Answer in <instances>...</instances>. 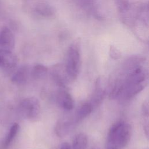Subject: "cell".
<instances>
[{"mask_svg": "<svg viewBox=\"0 0 149 149\" xmlns=\"http://www.w3.org/2000/svg\"><path fill=\"white\" fill-rule=\"evenodd\" d=\"M144 60L140 56L130 58L123 66V73L120 78L123 81V94L131 98L141 91L147 85L148 74L144 66Z\"/></svg>", "mask_w": 149, "mask_h": 149, "instance_id": "cell-1", "label": "cell"}, {"mask_svg": "<svg viewBox=\"0 0 149 149\" xmlns=\"http://www.w3.org/2000/svg\"><path fill=\"white\" fill-rule=\"evenodd\" d=\"M132 135V127L128 123L119 122L110 129L107 145H111L118 149L124 148L129 143Z\"/></svg>", "mask_w": 149, "mask_h": 149, "instance_id": "cell-2", "label": "cell"}, {"mask_svg": "<svg viewBox=\"0 0 149 149\" xmlns=\"http://www.w3.org/2000/svg\"><path fill=\"white\" fill-rule=\"evenodd\" d=\"M81 62L80 44L79 41H75L68 48L64 66L69 80H74L77 77Z\"/></svg>", "mask_w": 149, "mask_h": 149, "instance_id": "cell-3", "label": "cell"}, {"mask_svg": "<svg viewBox=\"0 0 149 149\" xmlns=\"http://www.w3.org/2000/svg\"><path fill=\"white\" fill-rule=\"evenodd\" d=\"M20 116L30 122H36L40 117L41 105L35 97H28L22 100L17 107Z\"/></svg>", "mask_w": 149, "mask_h": 149, "instance_id": "cell-4", "label": "cell"}, {"mask_svg": "<svg viewBox=\"0 0 149 149\" xmlns=\"http://www.w3.org/2000/svg\"><path fill=\"white\" fill-rule=\"evenodd\" d=\"M107 86V81L104 77H99L97 79L94 91L90 102L93 108L101 104L106 94Z\"/></svg>", "mask_w": 149, "mask_h": 149, "instance_id": "cell-5", "label": "cell"}, {"mask_svg": "<svg viewBox=\"0 0 149 149\" xmlns=\"http://www.w3.org/2000/svg\"><path fill=\"white\" fill-rule=\"evenodd\" d=\"M17 58L12 51L0 49V68L6 71L13 70L17 65Z\"/></svg>", "mask_w": 149, "mask_h": 149, "instance_id": "cell-6", "label": "cell"}, {"mask_svg": "<svg viewBox=\"0 0 149 149\" xmlns=\"http://www.w3.org/2000/svg\"><path fill=\"white\" fill-rule=\"evenodd\" d=\"M15 44V36L7 27H3L0 31V49L12 51Z\"/></svg>", "mask_w": 149, "mask_h": 149, "instance_id": "cell-7", "label": "cell"}, {"mask_svg": "<svg viewBox=\"0 0 149 149\" xmlns=\"http://www.w3.org/2000/svg\"><path fill=\"white\" fill-rule=\"evenodd\" d=\"M31 68L28 65H23L18 68L12 76L11 81L17 86L25 84L31 77Z\"/></svg>", "mask_w": 149, "mask_h": 149, "instance_id": "cell-8", "label": "cell"}, {"mask_svg": "<svg viewBox=\"0 0 149 149\" xmlns=\"http://www.w3.org/2000/svg\"><path fill=\"white\" fill-rule=\"evenodd\" d=\"M56 99L59 105L65 110L70 111L74 107V100L72 95L64 88H61L57 92Z\"/></svg>", "mask_w": 149, "mask_h": 149, "instance_id": "cell-9", "label": "cell"}, {"mask_svg": "<svg viewBox=\"0 0 149 149\" xmlns=\"http://www.w3.org/2000/svg\"><path fill=\"white\" fill-rule=\"evenodd\" d=\"M51 74L55 83L62 87H64L69 80L65 71V67H62L61 65H55L52 69Z\"/></svg>", "mask_w": 149, "mask_h": 149, "instance_id": "cell-10", "label": "cell"}, {"mask_svg": "<svg viewBox=\"0 0 149 149\" xmlns=\"http://www.w3.org/2000/svg\"><path fill=\"white\" fill-rule=\"evenodd\" d=\"M34 12L38 15L44 17H51L55 13L54 8L45 1L37 2L34 7Z\"/></svg>", "mask_w": 149, "mask_h": 149, "instance_id": "cell-11", "label": "cell"}, {"mask_svg": "<svg viewBox=\"0 0 149 149\" xmlns=\"http://www.w3.org/2000/svg\"><path fill=\"white\" fill-rule=\"evenodd\" d=\"M74 120L61 119L57 122L55 127V132L59 137H63L68 134L73 129L75 124Z\"/></svg>", "mask_w": 149, "mask_h": 149, "instance_id": "cell-12", "label": "cell"}, {"mask_svg": "<svg viewBox=\"0 0 149 149\" xmlns=\"http://www.w3.org/2000/svg\"><path fill=\"white\" fill-rule=\"evenodd\" d=\"M117 8L120 13L123 15L124 19L129 16L132 13L135 6L130 0H115Z\"/></svg>", "mask_w": 149, "mask_h": 149, "instance_id": "cell-13", "label": "cell"}, {"mask_svg": "<svg viewBox=\"0 0 149 149\" xmlns=\"http://www.w3.org/2000/svg\"><path fill=\"white\" fill-rule=\"evenodd\" d=\"M19 130V125L17 123H13L10 127L8 133L0 145V149H8L13 142Z\"/></svg>", "mask_w": 149, "mask_h": 149, "instance_id": "cell-14", "label": "cell"}, {"mask_svg": "<svg viewBox=\"0 0 149 149\" xmlns=\"http://www.w3.org/2000/svg\"><path fill=\"white\" fill-rule=\"evenodd\" d=\"M93 109V107L90 102L83 104L78 109L75 113V116L73 119L75 123H78L79 122L82 120L87 116H88L91 112Z\"/></svg>", "mask_w": 149, "mask_h": 149, "instance_id": "cell-15", "label": "cell"}, {"mask_svg": "<svg viewBox=\"0 0 149 149\" xmlns=\"http://www.w3.org/2000/svg\"><path fill=\"white\" fill-rule=\"evenodd\" d=\"M48 69L46 66L41 64H36L31 68V77L36 80L42 79L46 76Z\"/></svg>", "mask_w": 149, "mask_h": 149, "instance_id": "cell-16", "label": "cell"}, {"mask_svg": "<svg viewBox=\"0 0 149 149\" xmlns=\"http://www.w3.org/2000/svg\"><path fill=\"white\" fill-rule=\"evenodd\" d=\"M88 143L87 136L83 133L75 136L72 142V149H86Z\"/></svg>", "mask_w": 149, "mask_h": 149, "instance_id": "cell-17", "label": "cell"}, {"mask_svg": "<svg viewBox=\"0 0 149 149\" xmlns=\"http://www.w3.org/2000/svg\"><path fill=\"white\" fill-rule=\"evenodd\" d=\"M109 55L110 57L114 60L118 59L121 57V53L120 51L118 48H116L115 47L112 45L110 46Z\"/></svg>", "mask_w": 149, "mask_h": 149, "instance_id": "cell-18", "label": "cell"}, {"mask_svg": "<svg viewBox=\"0 0 149 149\" xmlns=\"http://www.w3.org/2000/svg\"><path fill=\"white\" fill-rule=\"evenodd\" d=\"M142 112L144 117H146L147 118H148V103L147 101L144 102L142 105Z\"/></svg>", "mask_w": 149, "mask_h": 149, "instance_id": "cell-19", "label": "cell"}, {"mask_svg": "<svg viewBox=\"0 0 149 149\" xmlns=\"http://www.w3.org/2000/svg\"><path fill=\"white\" fill-rule=\"evenodd\" d=\"M59 149H71V147L68 143L65 142L61 144Z\"/></svg>", "mask_w": 149, "mask_h": 149, "instance_id": "cell-20", "label": "cell"}, {"mask_svg": "<svg viewBox=\"0 0 149 149\" xmlns=\"http://www.w3.org/2000/svg\"><path fill=\"white\" fill-rule=\"evenodd\" d=\"M93 149H100V148H97V147H95V148H93Z\"/></svg>", "mask_w": 149, "mask_h": 149, "instance_id": "cell-21", "label": "cell"}]
</instances>
